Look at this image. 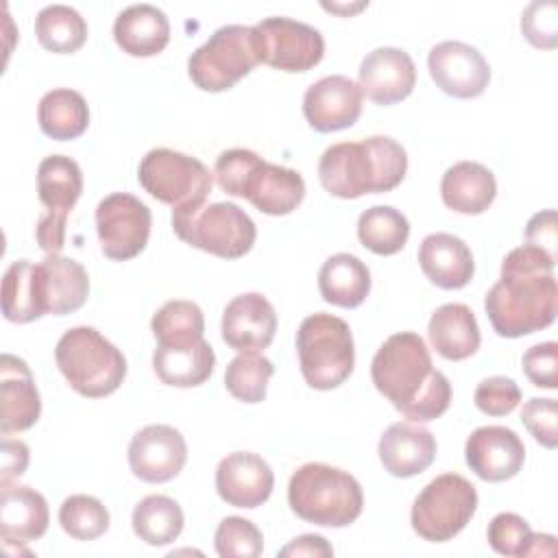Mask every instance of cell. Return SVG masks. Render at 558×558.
I'll return each instance as SVG.
<instances>
[{
	"instance_id": "8fae6325",
	"label": "cell",
	"mask_w": 558,
	"mask_h": 558,
	"mask_svg": "<svg viewBox=\"0 0 558 558\" xmlns=\"http://www.w3.org/2000/svg\"><path fill=\"white\" fill-rule=\"evenodd\" d=\"M477 508L475 486L458 475L442 473L434 477L414 499L410 521L412 530L429 543L451 541L464 530Z\"/></svg>"
},
{
	"instance_id": "74e56055",
	"label": "cell",
	"mask_w": 558,
	"mask_h": 558,
	"mask_svg": "<svg viewBox=\"0 0 558 558\" xmlns=\"http://www.w3.org/2000/svg\"><path fill=\"white\" fill-rule=\"evenodd\" d=\"M150 329L157 342H172V340H194L203 338L205 318L203 310L185 299L166 301L153 316Z\"/></svg>"
},
{
	"instance_id": "9a60e30c",
	"label": "cell",
	"mask_w": 558,
	"mask_h": 558,
	"mask_svg": "<svg viewBox=\"0 0 558 558\" xmlns=\"http://www.w3.org/2000/svg\"><path fill=\"white\" fill-rule=\"evenodd\" d=\"M185 438L172 425H146L129 442V466L135 477L148 484L174 480L185 466Z\"/></svg>"
},
{
	"instance_id": "f546056e",
	"label": "cell",
	"mask_w": 558,
	"mask_h": 558,
	"mask_svg": "<svg viewBox=\"0 0 558 558\" xmlns=\"http://www.w3.org/2000/svg\"><path fill=\"white\" fill-rule=\"evenodd\" d=\"M318 290L331 305L357 307L371 292V270L360 257L336 253L327 257L318 270Z\"/></svg>"
},
{
	"instance_id": "f35d334b",
	"label": "cell",
	"mask_w": 558,
	"mask_h": 558,
	"mask_svg": "<svg viewBox=\"0 0 558 558\" xmlns=\"http://www.w3.org/2000/svg\"><path fill=\"white\" fill-rule=\"evenodd\" d=\"M61 530L76 541H94L109 530V510L92 495H70L59 508Z\"/></svg>"
},
{
	"instance_id": "8992f818",
	"label": "cell",
	"mask_w": 558,
	"mask_h": 558,
	"mask_svg": "<svg viewBox=\"0 0 558 558\" xmlns=\"http://www.w3.org/2000/svg\"><path fill=\"white\" fill-rule=\"evenodd\" d=\"M54 360L72 390L87 399L116 392L126 377V357L122 351L87 325L72 327L59 338Z\"/></svg>"
},
{
	"instance_id": "c3c4849f",
	"label": "cell",
	"mask_w": 558,
	"mask_h": 558,
	"mask_svg": "<svg viewBox=\"0 0 558 558\" xmlns=\"http://www.w3.org/2000/svg\"><path fill=\"white\" fill-rule=\"evenodd\" d=\"M525 238H527V244L541 246L551 255H556V211L545 209L534 214L525 227Z\"/></svg>"
},
{
	"instance_id": "9c48e42d",
	"label": "cell",
	"mask_w": 558,
	"mask_h": 558,
	"mask_svg": "<svg viewBox=\"0 0 558 558\" xmlns=\"http://www.w3.org/2000/svg\"><path fill=\"white\" fill-rule=\"evenodd\" d=\"M257 63H262V46L255 26L227 24L192 52L187 74L203 92H225Z\"/></svg>"
},
{
	"instance_id": "f1b7e54d",
	"label": "cell",
	"mask_w": 558,
	"mask_h": 558,
	"mask_svg": "<svg viewBox=\"0 0 558 558\" xmlns=\"http://www.w3.org/2000/svg\"><path fill=\"white\" fill-rule=\"evenodd\" d=\"M427 336L436 353L453 362L471 357L482 342L475 314L464 303L440 305L427 323Z\"/></svg>"
},
{
	"instance_id": "30bf717a",
	"label": "cell",
	"mask_w": 558,
	"mask_h": 558,
	"mask_svg": "<svg viewBox=\"0 0 558 558\" xmlns=\"http://www.w3.org/2000/svg\"><path fill=\"white\" fill-rule=\"evenodd\" d=\"M140 185L172 211L194 209L203 205L211 192V172L207 166L179 150L153 148L137 168Z\"/></svg>"
},
{
	"instance_id": "4dcf8cb0",
	"label": "cell",
	"mask_w": 558,
	"mask_h": 558,
	"mask_svg": "<svg viewBox=\"0 0 558 558\" xmlns=\"http://www.w3.org/2000/svg\"><path fill=\"white\" fill-rule=\"evenodd\" d=\"M39 201L50 214L70 216L83 192V172L72 157L48 155L37 168Z\"/></svg>"
},
{
	"instance_id": "1f68e13d",
	"label": "cell",
	"mask_w": 558,
	"mask_h": 558,
	"mask_svg": "<svg viewBox=\"0 0 558 558\" xmlns=\"http://www.w3.org/2000/svg\"><path fill=\"white\" fill-rule=\"evenodd\" d=\"M46 275L48 314L65 316L83 307L89 294L87 270L72 257L46 255L41 259Z\"/></svg>"
},
{
	"instance_id": "d4e9b609",
	"label": "cell",
	"mask_w": 558,
	"mask_h": 558,
	"mask_svg": "<svg viewBox=\"0 0 558 558\" xmlns=\"http://www.w3.org/2000/svg\"><path fill=\"white\" fill-rule=\"evenodd\" d=\"M50 523L46 497L22 484H0V534L4 541L31 543L46 534Z\"/></svg>"
},
{
	"instance_id": "44dd1931",
	"label": "cell",
	"mask_w": 558,
	"mask_h": 558,
	"mask_svg": "<svg viewBox=\"0 0 558 558\" xmlns=\"http://www.w3.org/2000/svg\"><path fill=\"white\" fill-rule=\"evenodd\" d=\"M41 399L28 364L11 353L0 357V429L24 432L39 421Z\"/></svg>"
},
{
	"instance_id": "d590c367",
	"label": "cell",
	"mask_w": 558,
	"mask_h": 558,
	"mask_svg": "<svg viewBox=\"0 0 558 558\" xmlns=\"http://www.w3.org/2000/svg\"><path fill=\"white\" fill-rule=\"evenodd\" d=\"M357 238L375 255H395L410 238V222L399 209L375 205L357 218Z\"/></svg>"
},
{
	"instance_id": "681fc988",
	"label": "cell",
	"mask_w": 558,
	"mask_h": 558,
	"mask_svg": "<svg viewBox=\"0 0 558 558\" xmlns=\"http://www.w3.org/2000/svg\"><path fill=\"white\" fill-rule=\"evenodd\" d=\"M279 556L329 558V556H333V547L320 534H301L294 541H290L283 549H279Z\"/></svg>"
},
{
	"instance_id": "5b68a950",
	"label": "cell",
	"mask_w": 558,
	"mask_h": 558,
	"mask_svg": "<svg viewBox=\"0 0 558 558\" xmlns=\"http://www.w3.org/2000/svg\"><path fill=\"white\" fill-rule=\"evenodd\" d=\"M288 504L307 523L347 527L362 514L364 493L351 473L331 464L307 462L290 477Z\"/></svg>"
},
{
	"instance_id": "603a6c76",
	"label": "cell",
	"mask_w": 558,
	"mask_h": 558,
	"mask_svg": "<svg viewBox=\"0 0 558 558\" xmlns=\"http://www.w3.org/2000/svg\"><path fill=\"white\" fill-rule=\"evenodd\" d=\"M216 366V353L205 338L157 342L153 353L155 375L166 386L194 388L209 379Z\"/></svg>"
},
{
	"instance_id": "7dc6e473",
	"label": "cell",
	"mask_w": 558,
	"mask_h": 558,
	"mask_svg": "<svg viewBox=\"0 0 558 558\" xmlns=\"http://www.w3.org/2000/svg\"><path fill=\"white\" fill-rule=\"evenodd\" d=\"M0 484H9L24 475L28 466V447L22 440H13L9 436L2 438V453H0Z\"/></svg>"
},
{
	"instance_id": "4316f807",
	"label": "cell",
	"mask_w": 558,
	"mask_h": 558,
	"mask_svg": "<svg viewBox=\"0 0 558 558\" xmlns=\"http://www.w3.org/2000/svg\"><path fill=\"white\" fill-rule=\"evenodd\" d=\"M113 39L131 57H155L170 41V22L155 4H131L118 13Z\"/></svg>"
},
{
	"instance_id": "6da1fadb",
	"label": "cell",
	"mask_w": 558,
	"mask_h": 558,
	"mask_svg": "<svg viewBox=\"0 0 558 558\" xmlns=\"http://www.w3.org/2000/svg\"><path fill=\"white\" fill-rule=\"evenodd\" d=\"M556 255L523 244L501 262V277L484 299L486 316L501 338H521L549 327L558 314Z\"/></svg>"
},
{
	"instance_id": "cb8c5ba5",
	"label": "cell",
	"mask_w": 558,
	"mask_h": 558,
	"mask_svg": "<svg viewBox=\"0 0 558 558\" xmlns=\"http://www.w3.org/2000/svg\"><path fill=\"white\" fill-rule=\"evenodd\" d=\"M423 275L442 290L464 288L475 272L471 248L451 233H429L418 246Z\"/></svg>"
},
{
	"instance_id": "d6986e66",
	"label": "cell",
	"mask_w": 558,
	"mask_h": 558,
	"mask_svg": "<svg viewBox=\"0 0 558 558\" xmlns=\"http://www.w3.org/2000/svg\"><path fill=\"white\" fill-rule=\"evenodd\" d=\"M277 331V314L272 303L259 292H246L233 296L220 323L222 340L238 353L264 351Z\"/></svg>"
},
{
	"instance_id": "ffe728a7",
	"label": "cell",
	"mask_w": 558,
	"mask_h": 558,
	"mask_svg": "<svg viewBox=\"0 0 558 558\" xmlns=\"http://www.w3.org/2000/svg\"><path fill=\"white\" fill-rule=\"evenodd\" d=\"M275 488L270 464L253 451H233L218 462L216 490L222 501L235 508L262 506Z\"/></svg>"
},
{
	"instance_id": "8d00e7d4",
	"label": "cell",
	"mask_w": 558,
	"mask_h": 558,
	"mask_svg": "<svg viewBox=\"0 0 558 558\" xmlns=\"http://www.w3.org/2000/svg\"><path fill=\"white\" fill-rule=\"evenodd\" d=\"M272 373V362L262 353H240L225 371V386L238 401L259 403L266 399V388Z\"/></svg>"
},
{
	"instance_id": "ab89813d",
	"label": "cell",
	"mask_w": 558,
	"mask_h": 558,
	"mask_svg": "<svg viewBox=\"0 0 558 558\" xmlns=\"http://www.w3.org/2000/svg\"><path fill=\"white\" fill-rule=\"evenodd\" d=\"M214 547L220 558H257L264 551V538L253 521L225 517L216 527Z\"/></svg>"
},
{
	"instance_id": "836d02e7",
	"label": "cell",
	"mask_w": 558,
	"mask_h": 558,
	"mask_svg": "<svg viewBox=\"0 0 558 558\" xmlns=\"http://www.w3.org/2000/svg\"><path fill=\"white\" fill-rule=\"evenodd\" d=\"M133 532L153 547L170 545L183 532V510L168 495H148L133 508Z\"/></svg>"
},
{
	"instance_id": "60d3db41",
	"label": "cell",
	"mask_w": 558,
	"mask_h": 558,
	"mask_svg": "<svg viewBox=\"0 0 558 558\" xmlns=\"http://www.w3.org/2000/svg\"><path fill=\"white\" fill-rule=\"evenodd\" d=\"M488 545L501 556H530L534 532L527 521L514 512H499L488 523Z\"/></svg>"
},
{
	"instance_id": "52a82bcc",
	"label": "cell",
	"mask_w": 558,
	"mask_h": 558,
	"mask_svg": "<svg viewBox=\"0 0 558 558\" xmlns=\"http://www.w3.org/2000/svg\"><path fill=\"white\" fill-rule=\"evenodd\" d=\"M301 375L316 390L338 388L349 379L355 364L351 327L327 312L303 318L296 331Z\"/></svg>"
},
{
	"instance_id": "7bdbcfd3",
	"label": "cell",
	"mask_w": 558,
	"mask_h": 558,
	"mask_svg": "<svg viewBox=\"0 0 558 558\" xmlns=\"http://www.w3.org/2000/svg\"><path fill=\"white\" fill-rule=\"evenodd\" d=\"M473 399H475V405L480 412H484L488 416H506L519 405L521 390L514 379L495 375V377H486L477 384Z\"/></svg>"
},
{
	"instance_id": "7402d4cb",
	"label": "cell",
	"mask_w": 558,
	"mask_h": 558,
	"mask_svg": "<svg viewBox=\"0 0 558 558\" xmlns=\"http://www.w3.org/2000/svg\"><path fill=\"white\" fill-rule=\"evenodd\" d=\"M377 453L390 475L414 477L434 462L436 438L416 421H399L381 434Z\"/></svg>"
},
{
	"instance_id": "ba28073f",
	"label": "cell",
	"mask_w": 558,
	"mask_h": 558,
	"mask_svg": "<svg viewBox=\"0 0 558 558\" xmlns=\"http://www.w3.org/2000/svg\"><path fill=\"white\" fill-rule=\"evenodd\" d=\"M170 222L179 240L222 259L246 255L257 238L255 222L235 203H203L172 211Z\"/></svg>"
},
{
	"instance_id": "7a4b0ae2",
	"label": "cell",
	"mask_w": 558,
	"mask_h": 558,
	"mask_svg": "<svg viewBox=\"0 0 558 558\" xmlns=\"http://www.w3.org/2000/svg\"><path fill=\"white\" fill-rule=\"evenodd\" d=\"M375 388L410 421L442 416L451 403V384L432 364L425 340L414 331L392 333L371 362Z\"/></svg>"
},
{
	"instance_id": "2e32d148",
	"label": "cell",
	"mask_w": 558,
	"mask_h": 558,
	"mask_svg": "<svg viewBox=\"0 0 558 558\" xmlns=\"http://www.w3.org/2000/svg\"><path fill=\"white\" fill-rule=\"evenodd\" d=\"M364 94L360 85L344 76H323L307 87L303 96V116L307 124L318 133H331L349 129L362 116Z\"/></svg>"
},
{
	"instance_id": "7c38bea8",
	"label": "cell",
	"mask_w": 558,
	"mask_h": 558,
	"mask_svg": "<svg viewBox=\"0 0 558 558\" xmlns=\"http://www.w3.org/2000/svg\"><path fill=\"white\" fill-rule=\"evenodd\" d=\"M153 216L146 203L129 192H113L96 207V233L109 259L126 262L137 257L150 235Z\"/></svg>"
},
{
	"instance_id": "ac0fdd59",
	"label": "cell",
	"mask_w": 558,
	"mask_h": 558,
	"mask_svg": "<svg viewBox=\"0 0 558 558\" xmlns=\"http://www.w3.org/2000/svg\"><path fill=\"white\" fill-rule=\"evenodd\" d=\"M357 85L375 105L388 107L412 94L416 85V65L405 50L379 46L362 59Z\"/></svg>"
},
{
	"instance_id": "4fadbf2b",
	"label": "cell",
	"mask_w": 558,
	"mask_h": 558,
	"mask_svg": "<svg viewBox=\"0 0 558 558\" xmlns=\"http://www.w3.org/2000/svg\"><path fill=\"white\" fill-rule=\"evenodd\" d=\"M262 63L281 72H307L320 63L325 39L318 28L292 17H266L255 24Z\"/></svg>"
},
{
	"instance_id": "3957f363",
	"label": "cell",
	"mask_w": 558,
	"mask_h": 558,
	"mask_svg": "<svg viewBox=\"0 0 558 558\" xmlns=\"http://www.w3.org/2000/svg\"><path fill=\"white\" fill-rule=\"evenodd\" d=\"M405 172V148L388 135L333 144L318 161L320 185L338 198L390 192L403 181Z\"/></svg>"
},
{
	"instance_id": "bcb514c9",
	"label": "cell",
	"mask_w": 558,
	"mask_h": 558,
	"mask_svg": "<svg viewBox=\"0 0 558 558\" xmlns=\"http://www.w3.org/2000/svg\"><path fill=\"white\" fill-rule=\"evenodd\" d=\"M65 222H68V216H59L50 211H46L39 218L35 227V238L39 248L46 255H59L61 248L65 246Z\"/></svg>"
},
{
	"instance_id": "5bb4252c",
	"label": "cell",
	"mask_w": 558,
	"mask_h": 558,
	"mask_svg": "<svg viewBox=\"0 0 558 558\" xmlns=\"http://www.w3.org/2000/svg\"><path fill=\"white\" fill-rule=\"evenodd\" d=\"M429 76L453 98H477L490 83V65L484 54L464 41H440L427 57Z\"/></svg>"
},
{
	"instance_id": "e0dca14e",
	"label": "cell",
	"mask_w": 558,
	"mask_h": 558,
	"mask_svg": "<svg viewBox=\"0 0 558 558\" xmlns=\"http://www.w3.org/2000/svg\"><path fill=\"white\" fill-rule=\"evenodd\" d=\"M464 458L480 480L506 482L521 471L525 445L510 427L484 425L466 438Z\"/></svg>"
},
{
	"instance_id": "277c9868",
	"label": "cell",
	"mask_w": 558,
	"mask_h": 558,
	"mask_svg": "<svg viewBox=\"0 0 558 558\" xmlns=\"http://www.w3.org/2000/svg\"><path fill=\"white\" fill-rule=\"evenodd\" d=\"M214 177L222 192L246 198L268 216L292 214L305 198V181L296 170L264 161L248 148L222 150Z\"/></svg>"
},
{
	"instance_id": "e575fe53",
	"label": "cell",
	"mask_w": 558,
	"mask_h": 558,
	"mask_svg": "<svg viewBox=\"0 0 558 558\" xmlns=\"http://www.w3.org/2000/svg\"><path fill=\"white\" fill-rule=\"evenodd\" d=\"M35 35L46 50L68 54L85 44L87 22L68 4H48L35 17Z\"/></svg>"
},
{
	"instance_id": "ee69618b",
	"label": "cell",
	"mask_w": 558,
	"mask_h": 558,
	"mask_svg": "<svg viewBox=\"0 0 558 558\" xmlns=\"http://www.w3.org/2000/svg\"><path fill=\"white\" fill-rule=\"evenodd\" d=\"M521 364H523L525 377L534 386L547 388V390H554L558 386V344L554 340L530 347L523 353Z\"/></svg>"
},
{
	"instance_id": "d6a6232c",
	"label": "cell",
	"mask_w": 558,
	"mask_h": 558,
	"mask_svg": "<svg viewBox=\"0 0 558 558\" xmlns=\"http://www.w3.org/2000/svg\"><path fill=\"white\" fill-rule=\"evenodd\" d=\"M37 122L44 135L52 140H74L89 126V107L85 98L74 89H50L39 100Z\"/></svg>"
},
{
	"instance_id": "83f0119b",
	"label": "cell",
	"mask_w": 558,
	"mask_h": 558,
	"mask_svg": "<svg viewBox=\"0 0 558 558\" xmlns=\"http://www.w3.org/2000/svg\"><path fill=\"white\" fill-rule=\"evenodd\" d=\"M442 203L464 216L486 211L497 196L495 174L477 161H458L445 170L440 181Z\"/></svg>"
},
{
	"instance_id": "f6af8a7d",
	"label": "cell",
	"mask_w": 558,
	"mask_h": 558,
	"mask_svg": "<svg viewBox=\"0 0 558 558\" xmlns=\"http://www.w3.org/2000/svg\"><path fill=\"white\" fill-rule=\"evenodd\" d=\"M521 423L527 427V432L534 436L536 442H541L547 449H556L558 434H556V401L554 399H541L532 397L525 401L521 410Z\"/></svg>"
},
{
	"instance_id": "b9f144b4",
	"label": "cell",
	"mask_w": 558,
	"mask_h": 558,
	"mask_svg": "<svg viewBox=\"0 0 558 558\" xmlns=\"http://www.w3.org/2000/svg\"><path fill=\"white\" fill-rule=\"evenodd\" d=\"M521 31L536 48H554L558 41V4L554 0H536L521 15Z\"/></svg>"
},
{
	"instance_id": "484cf974",
	"label": "cell",
	"mask_w": 558,
	"mask_h": 558,
	"mask_svg": "<svg viewBox=\"0 0 558 558\" xmlns=\"http://www.w3.org/2000/svg\"><path fill=\"white\" fill-rule=\"evenodd\" d=\"M2 314L11 323H31L48 314L44 266L31 259L13 262L2 277Z\"/></svg>"
}]
</instances>
